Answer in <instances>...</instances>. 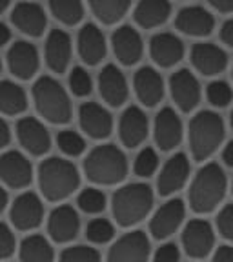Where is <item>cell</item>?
<instances>
[{
	"label": "cell",
	"mask_w": 233,
	"mask_h": 262,
	"mask_svg": "<svg viewBox=\"0 0 233 262\" xmlns=\"http://www.w3.org/2000/svg\"><path fill=\"white\" fill-rule=\"evenodd\" d=\"M38 186L44 199L58 202L73 195L80 184L78 169L71 160L62 157H49L38 166Z\"/></svg>",
	"instance_id": "obj_1"
},
{
	"label": "cell",
	"mask_w": 233,
	"mask_h": 262,
	"mask_svg": "<svg viewBox=\"0 0 233 262\" xmlns=\"http://www.w3.org/2000/svg\"><path fill=\"white\" fill-rule=\"evenodd\" d=\"M153 208V191L144 182H131L119 188L111 196V213L122 228L139 224Z\"/></svg>",
	"instance_id": "obj_2"
},
{
	"label": "cell",
	"mask_w": 233,
	"mask_h": 262,
	"mask_svg": "<svg viewBox=\"0 0 233 262\" xmlns=\"http://www.w3.org/2000/svg\"><path fill=\"white\" fill-rule=\"evenodd\" d=\"M84 173L93 184H119L128 175V159L115 144H100L84 159Z\"/></svg>",
	"instance_id": "obj_3"
},
{
	"label": "cell",
	"mask_w": 233,
	"mask_h": 262,
	"mask_svg": "<svg viewBox=\"0 0 233 262\" xmlns=\"http://www.w3.org/2000/svg\"><path fill=\"white\" fill-rule=\"evenodd\" d=\"M228 180L219 164L209 162L199 169L189 186V206L195 213H209L222 202Z\"/></svg>",
	"instance_id": "obj_4"
},
{
	"label": "cell",
	"mask_w": 233,
	"mask_h": 262,
	"mask_svg": "<svg viewBox=\"0 0 233 262\" xmlns=\"http://www.w3.org/2000/svg\"><path fill=\"white\" fill-rule=\"evenodd\" d=\"M224 140V122L215 111H201L189 120V149L197 162L209 159Z\"/></svg>",
	"instance_id": "obj_5"
},
{
	"label": "cell",
	"mask_w": 233,
	"mask_h": 262,
	"mask_svg": "<svg viewBox=\"0 0 233 262\" xmlns=\"http://www.w3.org/2000/svg\"><path fill=\"white\" fill-rule=\"evenodd\" d=\"M33 102L42 119L51 124H68L71 120V102L64 88L53 77H40L33 86Z\"/></svg>",
	"instance_id": "obj_6"
},
{
	"label": "cell",
	"mask_w": 233,
	"mask_h": 262,
	"mask_svg": "<svg viewBox=\"0 0 233 262\" xmlns=\"http://www.w3.org/2000/svg\"><path fill=\"white\" fill-rule=\"evenodd\" d=\"M150 238L144 231L135 229L113 242L108 251L106 262H147L150 260Z\"/></svg>",
	"instance_id": "obj_7"
},
{
	"label": "cell",
	"mask_w": 233,
	"mask_h": 262,
	"mask_svg": "<svg viewBox=\"0 0 233 262\" xmlns=\"http://www.w3.org/2000/svg\"><path fill=\"white\" fill-rule=\"evenodd\" d=\"M9 219H11V224L20 231H31L38 228L44 219V206L40 196L31 191L18 195L9 209Z\"/></svg>",
	"instance_id": "obj_8"
},
{
	"label": "cell",
	"mask_w": 233,
	"mask_h": 262,
	"mask_svg": "<svg viewBox=\"0 0 233 262\" xmlns=\"http://www.w3.org/2000/svg\"><path fill=\"white\" fill-rule=\"evenodd\" d=\"M215 244V233L208 221L193 219L184 226L182 231V248L192 258H204L211 253Z\"/></svg>",
	"instance_id": "obj_9"
},
{
	"label": "cell",
	"mask_w": 233,
	"mask_h": 262,
	"mask_svg": "<svg viewBox=\"0 0 233 262\" xmlns=\"http://www.w3.org/2000/svg\"><path fill=\"white\" fill-rule=\"evenodd\" d=\"M186 217V206L180 199H172L166 204H162L150 221V233L157 241L172 237L180 228Z\"/></svg>",
	"instance_id": "obj_10"
},
{
	"label": "cell",
	"mask_w": 233,
	"mask_h": 262,
	"mask_svg": "<svg viewBox=\"0 0 233 262\" xmlns=\"http://www.w3.org/2000/svg\"><path fill=\"white\" fill-rule=\"evenodd\" d=\"M170 91L180 111L189 113L201 102V84L189 70H179L170 77Z\"/></svg>",
	"instance_id": "obj_11"
},
{
	"label": "cell",
	"mask_w": 233,
	"mask_h": 262,
	"mask_svg": "<svg viewBox=\"0 0 233 262\" xmlns=\"http://www.w3.org/2000/svg\"><path fill=\"white\" fill-rule=\"evenodd\" d=\"M78 124L80 129L90 139H108L113 131V117L104 106L97 102H84L78 110Z\"/></svg>",
	"instance_id": "obj_12"
},
{
	"label": "cell",
	"mask_w": 233,
	"mask_h": 262,
	"mask_svg": "<svg viewBox=\"0 0 233 262\" xmlns=\"http://www.w3.org/2000/svg\"><path fill=\"white\" fill-rule=\"evenodd\" d=\"M16 139L26 151L35 157H40L49 151L51 137L44 124L35 117H24L16 122Z\"/></svg>",
	"instance_id": "obj_13"
},
{
	"label": "cell",
	"mask_w": 233,
	"mask_h": 262,
	"mask_svg": "<svg viewBox=\"0 0 233 262\" xmlns=\"http://www.w3.org/2000/svg\"><path fill=\"white\" fill-rule=\"evenodd\" d=\"M111 48L117 60L124 66H135L142 58L144 44L142 37L133 26H120L111 35Z\"/></svg>",
	"instance_id": "obj_14"
},
{
	"label": "cell",
	"mask_w": 233,
	"mask_h": 262,
	"mask_svg": "<svg viewBox=\"0 0 233 262\" xmlns=\"http://www.w3.org/2000/svg\"><path fill=\"white\" fill-rule=\"evenodd\" d=\"M189 179V160L184 153H175L164 164L157 179V189L159 195L170 196L184 188Z\"/></svg>",
	"instance_id": "obj_15"
},
{
	"label": "cell",
	"mask_w": 233,
	"mask_h": 262,
	"mask_svg": "<svg viewBox=\"0 0 233 262\" xmlns=\"http://www.w3.org/2000/svg\"><path fill=\"white\" fill-rule=\"evenodd\" d=\"M0 180L13 189H20L31 184L33 166L28 157L20 151H6L0 157Z\"/></svg>",
	"instance_id": "obj_16"
},
{
	"label": "cell",
	"mask_w": 233,
	"mask_h": 262,
	"mask_svg": "<svg viewBox=\"0 0 233 262\" xmlns=\"http://www.w3.org/2000/svg\"><path fill=\"white\" fill-rule=\"evenodd\" d=\"M40 66L37 48L28 40H16L8 51V68L15 78L29 80Z\"/></svg>",
	"instance_id": "obj_17"
},
{
	"label": "cell",
	"mask_w": 233,
	"mask_h": 262,
	"mask_svg": "<svg viewBox=\"0 0 233 262\" xmlns=\"http://www.w3.org/2000/svg\"><path fill=\"white\" fill-rule=\"evenodd\" d=\"M11 22L26 37L38 38L44 35L48 26V16L40 4L35 2H20L11 9Z\"/></svg>",
	"instance_id": "obj_18"
},
{
	"label": "cell",
	"mask_w": 233,
	"mask_h": 262,
	"mask_svg": "<svg viewBox=\"0 0 233 262\" xmlns=\"http://www.w3.org/2000/svg\"><path fill=\"white\" fill-rule=\"evenodd\" d=\"M175 28L188 37H208L215 28L213 15L202 6H188L182 8L175 16Z\"/></svg>",
	"instance_id": "obj_19"
},
{
	"label": "cell",
	"mask_w": 233,
	"mask_h": 262,
	"mask_svg": "<svg viewBox=\"0 0 233 262\" xmlns=\"http://www.w3.org/2000/svg\"><path fill=\"white\" fill-rule=\"evenodd\" d=\"M192 64L204 77H215L222 73L228 66V55L222 48L211 42H199L192 48Z\"/></svg>",
	"instance_id": "obj_20"
},
{
	"label": "cell",
	"mask_w": 233,
	"mask_h": 262,
	"mask_svg": "<svg viewBox=\"0 0 233 262\" xmlns=\"http://www.w3.org/2000/svg\"><path fill=\"white\" fill-rule=\"evenodd\" d=\"M153 137H155V144L162 151H172L179 146L182 140V122L175 110L162 107L157 113Z\"/></svg>",
	"instance_id": "obj_21"
},
{
	"label": "cell",
	"mask_w": 233,
	"mask_h": 262,
	"mask_svg": "<svg viewBox=\"0 0 233 262\" xmlns=\"http://www.w3.org/2000/svg\"><path fill=\"white\" fill-rule=\"evenodd\" d=\"M98 93L102 97V100L111 107L122 106L128 100V82L122 71L115 64H108L102 68V71L98 73Z\"/></svg>",
	"instance_id": "obj_22"
},
{
	"label": "cell",
	"mask_w": 233,
	"mask_h": 262,
	"mask_svg": "<svg viewBox=\"0 0 233 262\" xmlns=\"http://www.w3.org/2000/svg\"><path fill=\"white\" fill-rule=\"evenodd\" d=\"M80 229L78 213L70 204H60L49 213L48 217V233L55 242H71L77 237Z\"/></svg>",
	"instance_id": "obj_23"
},
{
	"label": "cell",
	"mask_w": 233,
	"mask_h": 262,
	"mask_svg": "<svg viewBox=\"0 0 233 262\" xmlns=\"http://www.w3.org/2000/svg\"><path fill=\"white\" fill-rule=\"evenodd\" d=\"M147 129H150L147 117L140 107L130 106L120 115L119 137H120V142L126 147H130V149L131 147H139L146 140Z\"/></svg>",
	"instance_id": "obj_24"
},
{
	"label": "cell",
	"mask_w": 233,
	"mask_h": 262,
	"mask_svg": "<svg viewBox=\"0 0 233 262\" xmlns=\"http://www.w3.org/2000/svg\"><path fill=\"white\" fill-rule=\"evenodd\" d=\"M78 55L88 66H98L106 58V38L97 24H84L77 38Z\"/></svg>",
	"instance_id": "obj_25"
},
{
	"label": "cell",
	"mask_w": 233,
	"mask_h": 262,
	"mask_svg": "<svg viewBox=\"0 0 233 262\" xmlns=\"http://www.w3.org/2000/svg\"><path fill=\"white\" fill-rule=\"evenodd\" d=\"M150 55L160 68H173L184 57V44L173 33H157L150 40Z\"/></svg>",
	"instance_id": "obj_26"
},
{
	"label": "cell",
	"mask_w": 233,
	"mask_h": 262,
	"mask_svg": "<svg viewBox=\"0 0 233 262\" xmlns=\"http://www.w3.org/2000/svg\"><path fill=\"white\" fill-rule=\"evenodd\" d=\"M46 64L53 73H64L71 60V38L62 29H53L46 38Z\"/></svg>",
	"instance_id": "obj_27"
},
{
	"label": "cell",
	"mask_w": 233,
	"mask_h": 262,
	"mask_svg": "<svg viewBox=\"0 0 233 262\" xmlns=\"http://www.w3.org/2000/svg\"><path fill=\"white\" fill-rule=\"evenodd\" d=\"M133 88L140 102L147 107H153L164 97V80L160 73L150 66H144L133 77Z\"/></svg>",
	"instance_id": "obj_28"
},
{
	"label": "cell",
	"mask_w": 233,
	"mask_h": 262,
	"mask_svg": "<svg viewBox=\"0 0 233 262\" xmlns=\"http://www.w3.org/2000/svg\"><path fill=\"white\" fill-rule=\"evenodd\" d=\"M170 15H172V4L166 0H146L137 4L133 11L135 22L144 29L159 28L168 20Z\"/></svg>",
	"instance_id": "obj_29"
},
{
	"label": "cell",
	"mask_w": 233,
	"mask_h": 262,
	"mask_svg": "<svg viewBox=\"0 0 233 262\" xmlns=\"http://www.w3.org/2000/svg\"><path fill=\"white\" fill-rule=\"evenodd\" d=\"M20 262H55V251L49 241L42 235H28L18 248Z\"/></svg>",
	"instance_id": "obj_30"
},
{
	"label": "cell",
	"mask_w": 233,
	"mask_h": 262,
	"mask_svg": "<svg viewBox=\"0 0 233 262\" xmlns=\"http://www.w3.org/2000/svg\"><path fill=\"white\" fill-rule=\"evenodd\" d=\"M28 107V97L22 86L11 80H0V113L20 115Z\"/></svg>",
	"instance_id": "obj_31"
},
{
	"label": "cell",
	"mask_w": 233,
	"mask_h": 262,
	"mask_svg": "<svg viewBox=\"0 0 233 262\" xmlns=\"http://www.w3.org/2000/svg\"><path fill=\"white\" fill-rule=\"evenodd\" d=\"M90 9L98 22L111 26L122 20L124 15L130 9V2H124V0H97V2H91Z\"/></svg>",
	"instance_id": "obj_32"
},
{
	"label": "cell",
	"mask_w": 233,
	"mask_h": 262,
	"mask_svg": "<svg viewBox=\"0 0 233 262\" xmlns=\"http://www.w3.org/2000/svg\"><path fill=\"white\" fill-rule=\"evenodd\" d=\"M49 11L64 26H77L84 18V6L80 2H49Z\"/></svg>",
	"instance_id": "obj_33"
},
{
	"label": "cell",
	"mask_w": 233,
	"mask_h": 262,
	"mask_svg": "<svg viewBox=\"0 0 233 262\" xmlns=\"http://www.w3.org/2000/svg\"><path fill=\"white\" fill-rule=\"evenodd\" d=\"M77 204L80 211L88 213V215H97L106 208V195L97 188H86L78 195Z\"/></svg>",
	"instance_id": "obj_34"
},
{
	"label": "cell",
	"mask_w": 233,
	"mask_h": 262,
	"mask_svg": "<svg viewBox=\"0 0 233 262\" xmlns=\"http://www.w3.org/2000/svg\"><path fill=\"white\" fill-rule=\"evenodd\" d=\"M57 146L68 157H78L86 151V140L73 129L60 131L57 135Z\"/></svg>",
	"instance_id": "obj_35"
},
{
	"label": "cell",
	"mask_w": 233,
	"mask_h": 262,
	"mask_svg": "<svg viewBox=\"0 0 233 262\" xmlns=\"http://www.w3.org/2000/svg\"><path fill=\"white\" fill-rule=\"evenodd\" d=\"M86 237L93 244H108L115 237V226L108 219H93L86 226Z\"/></svg>",
	"instance_id": "obj_36"
},
{
	"label": "cell",
	"mask_w": 233,
	"mask_h": 262,
	"mask_svg": "<svg viewBox=\"0 0 233 262\" xmlns=\"http://www.w3.org/2000/svg\"><path fill=\"white\" fill-rule=\"evenodd\" d=\"M159 168V155L153 147H144L140 149V153L135 157V162H133V171H135L137 177H142V179H147L152 177L153 173Z\"/></svg>",
	"instance_id": "obj_37"
},
{
	"label": "cell",
	"mask_w": 233,
	"mask_h": 262,
	"mask_svg": "<svg viewBox=\"0 0 233 262\" xmlns=\"http://www.w3.org/2000/svg\"><path fill=\"white\" fill-rule=\"evenodd\" d=\"M68 82H70V90L75 97H88L91 93V90H93V80H91L90 73L80 66H77V68H73L70 71Z\"/></svg>",
	"instance_id": "obj_38"
},
{
	"label": "cell",
	"mask_w": 233,
	"mask_h": 262,
	"mask_svg": "<svg viewBox=\"0 0 233 262\" xmlns=\"http://www.w3.org/2000/svg\"><path fill=\"white\" fill-rule=\"evenodd\" d=\"M206 97H208L211 106L226 107L233 100V90L228 82L215 80V82H211L208 86V90H206Z\"/></svg>",
	"instance_id": "obj_39"
},
{
	"label": "cell",
	"mask_w": 233,
	"mask_h": 262,
	"mask_svg": "<svg viewBox=\"0 0 233 262\" xmlns=\"http://www.w3.org/2000/svg\"><path fill=\"white\" fill-rule=\"evenodd\" d=\"M60 262H100V253L91 246H71L60 253Z\"/></svg>",
	"instance_id": "obj_40"
},
{
	"label": "cell",
	"mask_w": 233,
	"mask_h": 262,
	"mask_svg": "<svg viewBox=\"0 0 233 262\" xmlns=\"http://www.w3.org/2000/svg\"><path fill=\"white\" fill-rule=\"evenodd\" d=\"M217 229L226 241L233 242V204H226L217 215Z\"/></svg>",
	"instance_id": "obj_41"
},
{
	"label": "cell",
	"mask_w": 233,
	"mask_h": 262,
	"mask_svg": "<svg viewBox=\"0 0 233 262\" xmlns=\"http://www.w3.org/2000/svg\"><path fill=\"white\" fill-rule=\"evenodd\" d=\"M15 253V235L11 228L0 222V260H6Z\"/></svg>",
	"instance_id": "obj_42"
},
{
	"label": "cell",
	"mask_w": 233,
	"mask_h": 262,
	"mask_svg": "<svg viewBox=\"0 0 233 262\" xmlns=\"http://www.w3.org/2000/svg\"><path fill=\"white\" fill-rule=\"evenodd\" d=\"M180 260V251L177 244L173 242H166L155 251L153 255V262H179Z\"/></svg>",
	"instance_id": "obj_43"
},
{
	"label": "cell",
	"mask_w": 233,
	"mask_h": 262,
	"mask_svg": "<svg viewBox=\"0 0 233 262\" xmlns=\"http://www.w3.org/2000/svg\"><path fill=\"white\" fill-rule=\"evenodd\" d=\"M221 40L233 49V18L226 20L221 28Z\"/></svg>",
	"instance_id": "obj_44"
},
{
	"label": "cell",
	"mask_w": 233,
	"mask_h": 262,
	"mask_svg": "<svg viewBox=\"0 0 233 262\" xmlns=\"http://www.w3.org/2000/svg\"><path fill=\"white\" fill-rule=\"evenodd\" d=\"M211 262H233V248L231 246H221L213 255Z\"/></svg>",
	"instance_id": "obj_45"
},
{
	"label": "cell",
	"mask_w": 233,
	"mask_h": 262,
	"mask_svg": "<svg viewBox=\"0 0 233 262\" xmlns=\"http://www.w3.org/2000/svg\"><path fill=\"white\" fill-rule=\"evenodd\" d=\"M11 140V131H9V126L2 117H0V149L6 147Z\"/></svg>",
	"instance_id": "obj_46"
},
{
	"label": "cell",
	"mask_w": 233,
	"mask_h": 262,
	"mask_svg": "<svg viewBox=\"0 0 233 262\" xmlns=\"http://www.w3.org/2000/svg\"><path fill=\"white\" fill-rule=\"evenodd\" d=\"M213 9H217L219 13H233V0H211L209 2Z\"/></svg>",
	"instance_id": "obj_47"
},
{
	"label": "cell",
	"mask_w": 233,
	"mask_h": 262,
	"mask_svg": "<svg viewBox=\"0 0 233 262\" xmlns=\"http://www.w3.org/2000/svg\"><path fill=\"white\" fill-rule=\"evenodd\" d=\"M222 160L228 168H233V140H229L222 149Z\"/></svg>",
	"instance_id": "obj_48"
},
{
	"label": "cell",
	"mask_w": 233,
	"mask_h": 262,
	"mask_svg": "<svg viewBox=\"0 0 233 262\" xmlns=\"http://www.w3.org/2000/svg\"><path fill=\"white\" fill-rule=\"evenodd\" d=\"M9 40H11V29L4 22H0V48L8 44Z\"/></svg>",
	"instance_id": "obj_49"
},
{
	"label": "cell",
	"mask_w": 233,
	"mask_h": 262,
	"mask_svg": "<svg viewBox=\"0 0 233 262\" xmlns=\"http://www.w3.org/2000/svg\"><path fill=\"white\" fill-rule=\"evenodd\" d=\"M6 206H8V191H6V189L0 186V213L4 211Z\"/></svg>",
	"instance_id": "obj_50"
},
{
	"label": "cell",
	"mask_w": 233,
	"mask_h": 262,
	"mask_svg": "<svg viewBox=\"0 0 233 262\" xmlns=\"http://www.w3.org/2000/svg\"><path fill=\"white\" fill-rule=\"evenodd\" d=\"M8 2H6V0H0V15H2V13L6 11V9H8Z\"/></svg>",
	"instance_id": "obj_51"
},
{
	"label": "cell",
	"mask_w": 233,
	"mask_h": 262,
	"mask_svg": "<svg viewBox=\"0 0 233 262\" xmlns=\"http://www.w3.org/2000/svg\"><path fill=\"white\" fill-rule=\"evenodd\" d=\"M229 126H231V129H233V111H231V115H229Z\"/></svg>",
	"instance_id": "obj_52"
},
{
	"label": "cell",
	"mask_w": 233,
	"mask_h": 262,
	"mask_svg": "<svg viewBox=\"0 0 233 262\" xmlns=\"http://www.w3.org/2000/svg\"><path fill=\"white\" fill-rule=\"evenodd\" d=\"M0 71H2V62H0Z\"/></svg>",
	"instance_id": "obj_53"
},
{
	"label": "cell",
	"mask_w": 233,
	"mask_h": 262,
	"mask_svg": "<svg viewBox=\"0 0 233 262\" xmlns=\"http://www.w3.org/2000/svg\"><path fill=\"white\" fill-rule=\"evenodd\" d=\"M231 189H233V186H231Z\"/></svg>",
	"instance_id": "obj_54"
},
{
	"label": "cell",
	"mask_w": 233,
	"mask_h": 262,
	"mask_svg": "<svg viewBox=\"0 0 233 262\" xmlns=\"http://www.w3.org/2000/svg\"><path fill=\"white\" fill-rule=\"evenodd\" d=\"M231 75H233V71H231Z\"/></svg>",
	"instance_id": "obj_55"
}]
</instances>
